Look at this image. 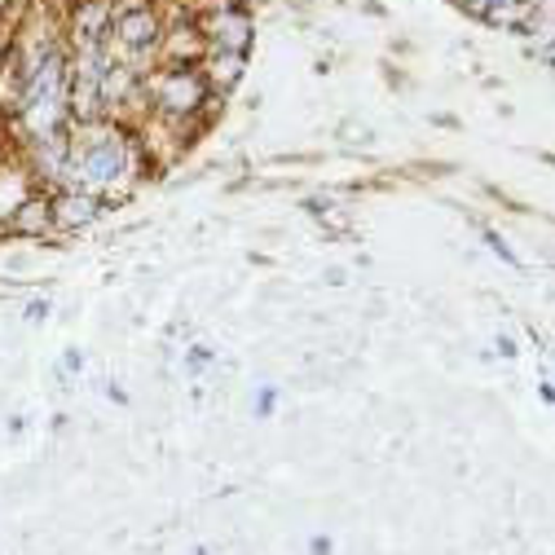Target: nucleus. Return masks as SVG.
<instances>
[{"label": "nucleus", "instance_id": "obj_8", "mask_svg": "<svg viewBox=\"0 0 555 555\" xmlns=\"http://www.w3.org/2000/svg\"><path fill=\"white\" fill-rule=\"evenodd\" d=\"M5 225H10L14 234L36 238V234L53 230V207H49V198H44V194H27V198L14 207V212L5 217Z\"/></svg>", "mask_w": 555, "mask_h": 555}, {"label": "nucleus", "instance_id": "obj_3", "mask_svg": "<svg viewBox=\"0 0 555 555\" xmlns=\"http://www.w3.org/2000/svg\"><path fill=\"white\" fill-rule=\"evenodd\" d=\"M159 40H164V18H159V10H151V5H132V10H119V14H115V27H111V53H115L124 66H132L137 76L146 72L142 62L159 53Z\"/></svg>", "mask_w": 555, "mask_h": 555}, {"label": "nucleus", "instance_id": "obj_2", "mask_svg": "<svg viewBox=\"0 0 555 555\" xmlns=\"http://www.w3.org/2000/svg\"><path fill=\"white\" fill-rule=\"evenodd\" d=\"M146 89H151L155 115L164 124H177V128H185L190 119H198L207 111V102H212V89H207L198 66H159Z\"/></svg>", "mask_w": 555, "mask_h": 555}, {"label": "nucleus", "instance_id": "obj_7", "mask_svg": "<svg viewBox=\"0 0 555 555\" xmlns=\"http://www.w3.org/2000/svg\"><path fill=\"white\" fill-rule=\"evenodd\" d=\"M243 66H247V53H225V49H207V53H203V62H198V72H203L207 89H212V93H225V89H234V85H238Z\"/></svg>", "mask_w": 555, "mask_h": 555}, {"label": "nucleus", "instance_id": "obj_9", "mask_svg": "<svg viewBox=\"0 0 555 555\" xmlns=\"http://www.w3.org/2000/svg\"><path fill=\"white\" fill-rule=\"evenodd\" d=\"M0 5H5V0H0Z\"/></svg>", "mask_w": 555, "mask_h": 555}, {"label": "nucleus", "instance_id": "obj_5", "mask_svg": "<svg viewBox=\"0 0 555 555\" xmlns=\"http://www.w3.org/2000/svg\"><path fill=\"white\" fill-rule=\"evenodd\" d=\"M115 14H119L115 0H76L72 18H66V31H72L76 49H98V44H111Z\"/></svg>", "mask_w": 555, "mask_h": 555}, {"label": "nucleus", "instance_id": "obj_1", "mask_svg": "<svg viewBox=\"0 0 555 555\" xmlns=\"http://www.w3.org/2000/svg\"><path fill=\"white\" fill-rule=\"evenodd\" d=\"M66 137H72L66 172H62L66 185H76L93 198H106V194H119L137 177V146L128 142V132L115 119L76 124Z\"/></svg>", "mask_w": 555, "mask_h": 555}, {"label": "nucleus", "instance_id": "obj_4", "mask_svg": "<svg viewBox=\"0 0 555 555\" xmlns=\"http://www.w3.org/2000/svg\"><path fill=\"white\" fill-rule=\"evenodd\" d=\"M198 36L207 40V49H225V53H247L251 40H256V23L243 5H234V0H221V5H212L203 18H198Z\"/></svg>", "mask_w": 555, "mask_h": 555}, {"label": "nucleus", "instance_id": "obj_6", "mask_svg": "<svg viewBox=\"0 0 555 555\" xmlns=\"http://www.w3.org/2000/svg\"><path fill=\"white\" fill-rule=\"evenodd\" d=\"M49 207H53V225H62V230H80V225H93L102 217V198H93V194H85L76 185H66L62 194H53Z\"/></svg>", "mask_w": 555, "mask_h": 555}]
</instances>
